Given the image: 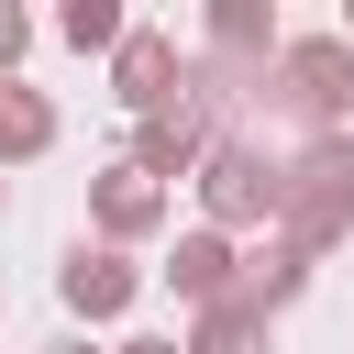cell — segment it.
<instances>
[{
  "label": "cell",
  "mask_w": 354,
  "mask_h": 354,
  "mask_svg": "<svg viewBox=\"0 0 354 354\" xmlns=\"http://www.w3.org/2000/svg\"><path fill=\"white\" fill-rule=\"evenodd\" d=\"M254 111L266 122H288V133H343L354 122V44L343 33H288L277 44V66L254 77Z\"/></svg>",
  "instance_id": "6da1fadb"
},
{
  "label": "cell",
  "mask_w": 354,
  "mask_h": 354,
  "mask_svg": "<svg viewBox=\"0 0 354 354\" xmlns=\"http://www.w3.org/2000/svg\"><path fill=\"white\" fill-rule=\"evenodd\" d=\"M354 232V133H321L288 155V199H277V243H299L310 266Z\"/></svg>",
  "instance_id": "7a4b0ae2"
},
{
  "label": "cell",
  "mask_w": 354,
  "mask_h": 354,
  "mask_svg": "<svg viewBox=\"0 0 354 354\" xmlns=\"http://www.w3.org/2000/svg\"><path fill=\"white\" fill-rule=\"evenodd\" d=\"M277 199H288V155H266L254 133H221V144L199 155V210H210V232L277 221Z\"/></svg>",
  "instance_id": "3957f363"
},
{
  "label": "cell",
  "mask_w": 354,
  "mask_h": 354,
  "mask_svg": "<svg viewBox=\"0 0 354 354\" xmlns=\"http://www.w3.org/2000/svg\"><path fill=\"white\" fill-rule=\"evenodd\" d=\"M111 100L144 111V122L177 111V100H188V55H177V33H122V44H111Z\"/></svg>",
  "instance_id": "277c9868"
},
{
  "label": "cell",
  "mask_w": 354,
  "mask_h": 354,
  "mask_svg": "<svg viewBox=\"0 0 354 354\" xmlns=\"http://www.w3.org/2000/svg\"><path fill=\"white\" fill-rule=\"evenodd\" d=\"M210 144H221V111L177 100V111H155V122L133 133V155H122V166H144V177L166 188V177H199V155H210Z\"/></svg>",
  "instance_id": "5b68a950"
},
{
  "label": "cell",
  "mask_w": 354,
  "mask_h": 354,
  "mask_svg": "<svg viewBox=\"0 0 354 354\" xmlns=\"http://www.w3.org/2000/svg\"><path fill=\"white\" fill-rule=\"evenodd\" d=\"M166 188L144 177V166H111V177H88V221H100V243L122 254V243H144V232H166Z\"/></svg>",
  "instance_id": "8992f818"
},
{
  "label": "cell",
  "mask_w": 354,
  "mask_h": 354,
  "mask_svg": "<svg viewBox=\"0 0 354 354\" xmlns=\"http://www.w3.org/2000/svg\"><path fill=\"white\" fill-rule=\"evenodd\" d=\"M133 288H144V277H133V254H111V243H77V254L55 266V299H66L77 321H122Z\"/></svg>",
  "instance_id": "52a82bcc"
},
{
  "label": "cell",
  "mask_w": 354,
  "mask_h": 354,
  "mask_svg": "<svg viewBox=\"0 0 354 354\" xmlns=\"http://www.w3.org/2000/svg\"><path fill=\"white\" fill-rule=\"evenodd\" d=\"M166 277H177V299L188 310H210V299H243V254H232V232H177V254H166Z\"/></svg>",
  "instance_id": "ba28073f"
},
{
  "label": "cell",
  "mask_w": 354,
  "mask_h": 354,
  "mask_svg": "<svg viewBox=\"0 0 354 354\" xmlns=\"http://www.w3.org/2000/svg\"><path fill=\"white\" fill-rule=\"evenodd\" d=\"M44 144H55V100L11 77V88H0V166H33Z\"/></svg>",
  "instance_id": "9c48e42d"
},
{
  "label": "cell",
  "mask_w": 354,
  "mask_h": 354,
  "mask_svg": "<svg viewBox=\"0 0 354 354\" xmlns=\"http://www.w3.org/2000/svg\"><path fill=\"white\" fill-rule=\"evenodd\" d=\"M188 354H266V310L254 299H210L199 332H188Z\"/></svg>",
  "instance_id": "30bf717a"
},
{
  "label": "cell",
  "mask_w": 354,
  "mask_h": 354,
  "mask_svg": "<svg viewBox=\"0 0 354 354\" xmlns=\"http://www.w3.org/2000/svg\"><path fill=\"white\" fill-rule=\"evenodd\" d=\"M299 288H310V254H299V243H266V254H243V299H254V310H288Z\"/></svg>",
  "instance_id": "8fae6325"
},
{
  "label": "cell",
  "mask_w": 354,
  "mask_h": 354,
  "mask_svg": "<svg viewBox=\"0 0 354 354\" xmlns=\"http://www.w3.org/2000/svg\"><path fill=\"white\" fill-rule=\"evenodd\" d=\"M55 33H66V44H77V55H111V44H122V33H133V22H122V11H111V0H66V11H55Z\"/></svg>",
  "instance_id": "7c38bea8"
},
{
  "label": "cell",
  "mask_w": 354,
  "mask_h": 354,
  "mask_svg": "<svg viewBox=\"0 0 354 354\" xmlns=\"http://www.w3.org/2000/svg\"><path fill=\"white\" fill-rule=\"evenodd\" d=\"M22 55H33V22H22V11H11V0H0V88H11V77H22Z\"/></svg>",
  "instance_id": "4fadbf2b"
},
{
  "label": "cell",
  "mask_w": 354,
  "mask_h": 354,
  "mask_svg": "<svg viewBox=\"0 0 354 354\" xmlns=\"http://www.w3.org/2000/svg\"><path fill=\"white\" fill-rule=\"evenodd\" d=\"M111 354H188V343H111Z\"/></svg>",
  "instance_id": "5bb4252c"
},
{
  "label": "cell",
  "mask_w": 354,
  "mask_h": 354,
  "mask_svg": "<svg viewBox=\"0 0 354 354\" xmlns=\"http://www.w3.org/2000/svg\"><path fill=\"white\" fill-rule=\"evenodd\" d=\"M55 354H100V343H55Z\"/></svg>",
  "instance_id": "9a60e30c"
},
{
  "label": "cell",
  "mask_w": 354,
  "mask_h": 354,
  "mask_svg": "<svg viewBox=\"0 0 354 354\" xmlns=\"http://www.w3.org/2000/svg\"><path fill=\"white\" fill-rule=\"evenodd\" d=\"M0 210H11V177H0Z\"/></svg>",
  "instance_id": "2e32d148"
},
{
  "label": "cell",
  "mask_w": 354,
  "mask_h": 354,
  "mask_svg": "<svg viewBox=\"0 0 354 354\" xmlns=\"http://www.w3.org/2000/svg\"><path fill=\"white\" fill-rule=\"evenodd\" d=\"M343 44H354V22H343Z\"/></svg>",
  "instance_id": "e0dca14e"
}]
</instances>
